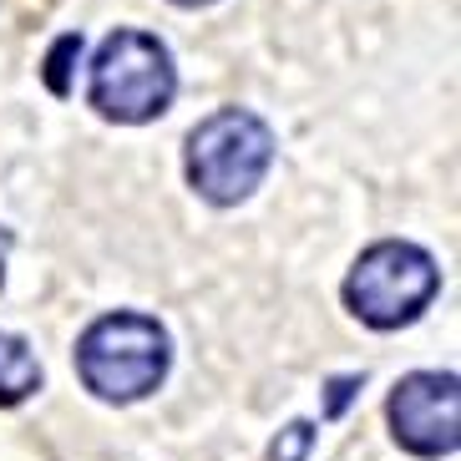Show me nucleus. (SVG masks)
Returning a JSON list of instances; mask_svg holds the SVG:
<instances>
[{
	"label": "nucleus",
	"instance_id": "nucleus-3",
	"mask_svg": "<svg viewBox=\"0 0 461 461\" xmlns=\"http://www.w3.org/2000/svg\"><path fill=\"white\" fill-rule=\"evenodd\" d=\"M436 289H441V269L426 249L406 239H380L355 258L345 279V304L370 330H401L426 314Z\"/></svg>",
	"mask_w": 461,
	"mask_h": 461
},
{
	"label": "nucleus",
	"instance_id": "nucleus-6",
	"mask_svg": "<svg viewBox=\"0 0 461 461\" xmlns=\"http://www.w3.org/2000/svg\"><path fill=\"white\" fill-rule=\"evenodd\" d=\"M41 391V360L21 335L0 330V406H21Z\"/></svg>",
	"mask_w": 461,
	"mask_h": 461
},
{
	"label": "nucleus",
	"instance_id": "nucleus-10",
	"mask_svg": "<svg viewBox=\"0 0 461 461\" xmlns=\"http://www.w3.org/2000/svg\"><path fill=\"white\" fill-rule=\"evenodd\" d=\"M173 5H213V0H173Z\"/></svg>",
	"mask_w": 461,
	"mask_h": 461
},
{
	"label": "nucleus",
	"instance_id": "nucleus-5",
	"mask_svg": "<svg viewBox=\"0 0 461 461\" xmlns=\"http://www.w3.org/2000/svg\"><path fill=\"white\" fill-rule=\"evenodd\" d=\"M395 447L420 461L456 456L461 447V385L451 370H411L385 401Z\"/></svg>",
	"mask_w": 461,
	"mask_h": 461
},
{
	"label": "nucleus",
	"instance_id": "nucleus-4",
	"mask_svg": "<svg viewBox=\"0 0 461 461\" xmlns=\"http://www.w3.org/2000/svg\"><path fill=\"white\" fill-rule=\"evenodd\" d=\"M177 92V71L173 56L158 36L148 31H117L102 41L92 61V107L107 122H152L163 117L167 102Z\"/></svg>",
	"mask_w": 461,
	"mask_h": 461
},
{
	"label": "nucleus",
	"instance_id": "nucleus-7",
	"mask_svg": "<svg viewBox=\"0 0 461 461\" xmlns=\"http://www.w3.org/2000/svg\"><path fill=\"white\" fill-rule=\"evenodd\" d=\"M82 51H86V41L77 36V31H67V36L51 46V56H46V86H51L56 96L71 92V67L82 61Z\"/></svg>",
	"mask_w": 461,
	"mask_h": 461
},
{
	"label": "nucleus",
	"instance_id": "nucleus-8",
	"mask_svg": "<svg viewBox=\"0 0 461 461\" xmlns=\"http://www.w3.org/2000/svg\"><path fill=\"white\" fill-rule=\"evenodd\" d=\"M314 447V426L310 420H289L285 431L269 441V461H304Z\"/></svg>",
	"mask_w": 461,
	"mask_h": 461
},
{
	"label": "nucleus",
	"instance_id": "nucleus-9",
	"mask_svg": "<svg viewBox=\"0 0 461 461\" xmlns=\"http://www.w3.org/2000/svg\"><path fill=\"white\" fill-rule=\"evenodd\" d=\"M366 385V375H335L330 380V395H325V416L335 420V416H345V406H350V395Z\"/></svg>",
	"mask_w": 461,
	"mask_h": 461
},
{
	"label": "nucleus",
	"instance_id": "nucleus-2",
	"mask_svg": "<svg viewBox=\"0 0 461 461\" xmlns=\"http://www.w3.org/2000/svg\"><path fill=\"white\" fill-rule=\"evenodd\" d=\"M274 163V132L244 107H223L188 132V183L218 208L244 203Z\"/></svg>",
	"mask_w": 461,
	"mask_h": 461
},
{
	"label": "nucleus",
	"instance_id": "nucleus-1",
	"mask_svg": "<svg viewBox=\"0 0 461 461\" xmlns=\"http://www.w3.org/2000/svg\"><path fill=\"white\" fill-rule=\"evenodd\" d=\"M167 366H173V339H167V330L152 314H137V310L102 314L77 339V375L107 406L148 401L167 380Z\"/></svg>",
	"mask_w": 461,
	"mask_h": 461
}]
</instances>
